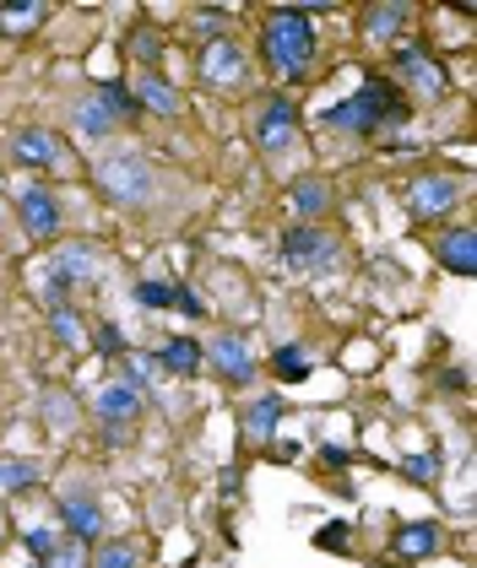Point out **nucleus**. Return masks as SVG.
Instances as JSON below:
<instances>
[{"instance_id": "27", "label": "nucleus", "mask_w": 477, "mask_h": 568, "mask_svg": "<svg viewBox=\"0 0 477 568\" xmlns=\"http://www.w3.org/2000/svg\"><path fill=\"white\" fill-rule=\"evenodd\" d=\"M50 330H55V341H61V347H82V319L66 315V309H55V315H50Z\"/></svg>"}, {"instance_id": "19", "label": "nucleus", "mask_w": 477, "mask_h": 568, "mask_svg": "<svg viewBox=\"0 0 477 568\" xmlns=\"http://www.w3.org/2000/svg\"><path fill=\"white\" fill-rule=\"evenodd\" d=\"M76 125H82V135H109V125H115V109L98 98V103H82L76 109Z\"/></svg>"}, {"instance_id": "18", "label": "nucleus", "mask_w": 477, "mask_h": 568, "mask_svg": "<svg viewBox=\"0 0 477 568\" xmlns=\"http://www.w3.org/2000/svg\"><path fill=\"white\" fill-rule=\"evenodd\" d=\"M434 542H440V531H434V525H408V531H397V547H402L408 558H429V553H434Z\"/></svg>"}, {"instance_id": "29", "label": "nucleus", "mask_w": 477, "mask_h": 568, "mask_svg": "<svg viewBox=\"0 0 477 568\" xmlns=\"http://www.w3.org/2000/svg\"><path fill=\"white\" fill-rule=\"evenodd\" d=\"M391 22H402V11H391V6L369 11V33H375V39H391Z\"/></svg>"}, {"instance_id": "22", "label": "nucleus", "mask_w": 477, "mask_h": 568, "mask_svg": "<svg viewBox=\"0 0 477 568\" xmlns=\"http://www.w3.org/2000/svg\"><path fill=\"white\" fill-rule=\"evenodd\" d=\"M137 304H147V309H174V304H180V287H169V282H141Z\"/></svg>"}, {"instance_id": "11", "label": "nucleus", "mask_w": 477, "mask_h": 568, "mask_svg": "<svg viewBox=\"0 0 477 568\" xmlns=\"http://www.w3.org/2000/svg\"><path fill=\"white\" fill-rule=\"evenodd\" d=\"M293 125H299V109L282 103V98H272V103L261 109V120H256V135H261L267 146H282V141L293 135Z\"/></svg>"}, {"instance_id": "30", "label": "nucleus", "mask_w": 477, "mask_h": 568, "mask_svg": "<svg viewBox=\"0 0 477 568\" xmlns=\"http://www.w3.org/2000/svg\"><path fill=\"white\" fill-rule=\"evenodd\" d=\"M44 568H87V558H82V547H61V553H55Z\"/></svg>"}, {"instance_id": "7", "label": "nucleus", "mask_w": 477, "mask_h": 568, "mask_svg": "<svg viewBox=\"0 0 477 568\" xmlns=\"http://www.w3.org/2000/svg\"><path fill=\"white\" fill-rule=\"evenodd\" d=\"M104 271V260H98V250L93 244H61V254H55V265H50V276H61V282H93Z\"/></svg>"}, {"instance_id": "14", "label": "nucleus", "mask_w": 477, "mask_h": 568, "mask_svg": "<svg viewBox=\"0 0 477 568\" xmlns=\"http://www.w3.org/2000/svg\"><path fill=\"white\" fill-rule=\"evenodd\" d=\"M202 70H206V81L234 87V81L245 76V55H239L234 44H212V50H206V61H202Z\"/></svg>"}, {"instance_id": "8", "label": "nucleus", "mask_w": 477, "mask_h": 568, "mask_svg": "<svg viewBox=\"0 0 477 568\" xmlns=\"http://www.w3.org/2000/svg\"><path fill=\"white\" fill-rule=\"evenodd\" d=\"M22 222H28L33 239H50V233L61 228V206H55V195H50V189H22Z\"/></svg>"}, {"instance_id": "4", "label": "nucleus", "mask_w": 477, "mask_h": 568, "mask_svg": "<svg viewBox=\"0 0 477 568\" xmlns=\"http://www.w3.org/2000/svg\"><path fill=\"white\" fill-rule=\"evenodd\" d=\"M282 254H288V265H293V271H326V265L337 260V244H332L326 233L293 228V233L282 239Z\"/></svg>"}, {"instance_id": "2", "label": "nucleus", "mask_w": 477, "mask_h": 568, "mask_svg": "<svg viewBox=\"0 0 477 568\" xmlns=\"http://www.w3.org/2000/svg\"><path fill=\"white\" fill-rule=\"evenodd\" d=\"M386 120H402V103H397V92L386 81H369L364 92H353L347 103L332 109V125L337 130H375Z\"/></svg>"}, {"instance_id": "16", "label": "nucleus", "mask_w": 477, "mask_h": 568, "mask_svg": "<svg viewBox=\"0 0 477 568\" xmlns=\"http://www.w3.org/2000/svg\"><path fill=\"white\" fill-rule=\"evenodd\" d=\"M61 514H66V525H71L76 542H93V536L104 531V514H98V504H87V499H66Z\"/></svg>"}, {"instance_id": "26", "label": "nucleus", "mask_w": 477, "mask_h": 568, "mask_svg": "<svg viewBox=\"0 0 477 568\" xmlns=\"http://www.w3.org/2000/svg\"><path fill=\"white\" fill-rule=\"evenodd\" d=\"M28 553H33L39 564H50V558L61 553V536H55V531H44V525H33V531H28Z\"/></svg>"}, {"instance_id": "10", "label": "nucleus", "mask_w": 477, "mask_h": 568, "mask_svg": "<svg viewBox=\"0 0 477 568\" xmlns=\"http://www.w3.org/2000/svg\"><path fill=\"white\" fill-rule=\"evenodd\" d=\"M212 363L228 379H239V384L256 379V358H250V347H245L239 336H217V341H212Z\"/></svg>"}, {"instance_id": "5", "label": "nucleus", "mask_w": 477, "mask_h": 568, "mask_svg": "<svg viewBox=\"0 0 477 568\" xmlns=\"http://www.w3.org/2000/svg\"><path fill=\"white\" fill-rule=\"evenodd\" d=\"M11 152H17L28 168H61V163H66V146H61V135H50V130H17V135H11Z\"/></svg>"}, {"instance_id": "6", "label": "nucleus", "mask_w": 477, "mask_h": 568, "mask_svg": "<svg viewBox=\"0 0 477 568\" xmlns=\"http://www.w3.org/2000/svg\"><path fill=\"white\" fill-rule=\"evenodd\" d=\"M456 179H451V174H429V179H418V185H412V211H418V217H440V211H451V206H456Z\"/></svg>"}, {"instance_id": "24", "label": "nucleus", "mask_w": 477, "mask_h": 568, "mask_svg": "<svg viewBox=\"0 0 477 568\" xmlns=\"http://www.w3.org/2000/svg\"><path fill=\"white\" fill-rule=\"evenodd\" d=\"M98 568H141V547L137 542H115L98 553Z\"/></svg>"}, {"instance_id": "1", "label": "nucleus", "mask_w": 477, "mask_h": 568, "mask_svg": "<svg viewBox=\"0 0 477 568\" xmlns=\"http://www.w3.org/2000/svg\"><path fill=\"white\" fill-rule=\"evenodd\" d=\"M310 55H315L310 11H299V6L272 11V17H267V61H272L282 76H304V70H310Z\"/></svg>"}, {"instance_id": "28", "label": "nucleus", "mask_w": 477, "mask_h": 568, "mask_svg": "<svg viewBox=\"0 0 477 568\" xmlns=\"http://www.w3.org/2000/svg\"><path fill=\"white\" fill-rule=\"evenodd\" d=\"M39 11H44V6H33V0H28V6H0V28H11V33H28V22H33Z\"/></svg>"}, {"instance_id": "25", "label": "nucleus", "mask_w": 477, "mask_h": 568, "mask_svg": "<svg viewBox=\"0 0 477 568\" xmlns=\"http://www.w3.org/2000/svg\"><path fill=\"white\" fill-rule=\"evenodd\" d=\"M272 369H277V379H310V358L299 347H282L272 358Z\"/></svg>"}, {"instance_id": "21", "label": "nucleus", "mask_w": 477, "mask_h": 568, "mask_svg": "<svg viewBox=\"0 0 477 568\" xmlns=\"http://www.w3.org/2000/svg\"><path fill=\"white\" fill-rule=\"evenodd\" d=\"M277 417H282V401H277V395L256 401V406H250V434H261V439L277 434Z\"/></svg>"}, {"instance_id": "17", "label": "nucleus", "mask_w": 477, "mask_h": 568, "mask_svg": "<svg viewBox=\"0 0 477 568\" xmlns=\"http://www.w3.org/2000/svg\"><path fill=\"white\" fill-rule=\"evenodd\" d=\"M163 369L169 374H196L202 369V347L196 341H169L163 347Z\"/></svg>"}, {"instance_id": "20", "label": "nucleus", "mask_w": 477, "mask_h": 568, "mask_svg": "<svg viewBox=\"0 0 477 568\" xmlns=\"http://www.w3.org/2000/svg\"><path fill=\"white\" fill-rule=\"evenodd\" d=\"M39 482V466L33 460H0V488L17 493V488H33Z\"/></svg>"}, {"instance_id": "9", "label": "nucleus", "mask_w": 477, "mask_h": 568, "mask_svg": "<svg viewBox=\"0 0 477 568\" xmlns=\"http://www.w3.org/2000/svg\"><path fill=\"white\" fill-rule=\"evenodd\" d=\"M397 65H402V76H408L423 98H440V92H445V70L429 61V55H418V50H397Z\"/></svg>"}, {"instance_id": "32", "label": "nucleus", "mask_w": 477, "mask_h": 568, "mask_svg": "<svg viewBox=\"0 0 477 568\" xmlns=\"http://www.w3.org/2000/svg\"><path fill=\"white\" fill-rule=\"evenodd\" d=\"M98 347H104V352H120V330L104 325V330H98Z\"/></svg>"}, {"instance_id": "3", "label": "nucleus", "mask_w": 477, "mask_h": 568, "mask_svg": "<svg viewBox=\"0 0 477 568\" xmlns=\"http://www.w3.org/2000/svg\"><path fill=\"white\" fill-rule=\"evenodd\" d=\"M98 185L109 189L120 206H141V200L152 195V168L141 163L137 152H109V157L98 163Z\"/></svg>"}, {"instance_id": "31", "label": "nucleus", "mask_w": 477, "mask_h": 568, "mask_svg": "<svg viewBox=\"0 0 477 568\" xmlns=\"http://www.w3.org/2000/svg\"><path fill=\"white\" fill-rule=\"evenodd\" d=\"M408 477H412V482H429V477H434V455H412Z\"/></svg>"}, {"instance_id": "33", "label": "nucleus", "mask_w": 477, "mask_h": 568, "mask_svg": "<svg viewBox=\"0 0 477 568\" xmlns=\"http://www.w3.org/2000/svg\"><path fill=\"white\" fill-rule=\"evenodd\" d=\"M0 542H6V525H0Z\"/></svg>"}, {"instance_id": "23", "label": "nucleus", "mask_w": 477, "mask_h": 568, "mask_svg": "<svg viewBox=\"0 0 477 568\" xmlns=\"http://www.w3.org/2000/svg\"><path fill=\"white\" fill-rule=\"evenodd\" d=\"M293 211L299 217H321L326 211V185H293Z\"/></svg>"}, {"instance_id": "13", "label": "nucleus", "mask_w": 477, "mask_h": 568, "mask_svg": "<svg viewBox=\"0 0 477 568\" xmlns=\"http://www.w3.org/2000/svg\"><path fill=\"white\" fill-rule=\"evenodd\" d=\"M131 98H137V109L147 103L152 114H180V92H174L163 76H152V70H147V76H137V92H131Z\"/></svg>"}, {"instance_id": "12", "label": "nucleus", "mask_w": 477, "mask_h": 568, "mask_svg": "<svg viewBox=\"0 0 477 568\" xmlns=\"http://www.w3.org/2000/svg\"><path fill=\"white\" fill-rule=\"evenodd\" d=\"M440 265H445V271H456V276H473L477 271V239L467 233V228L440 239Z\"/></svg>"}, {"instance_id": "15", "label": "nucleus", "mask_w": 477, "mask_h": 568, "mask_svg": "<svg viewBox=\"0 0 477 568\" xmlns=\"http://www.w3.org/2000/svg\"><path fill=\"white\" fill-rule=\"evenodd\" d=\"M98 417H109V423H131L141 417V395L131 384H109L104 395H98Z\"/></svg>"}]
</instances>
